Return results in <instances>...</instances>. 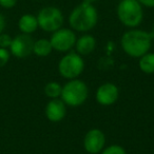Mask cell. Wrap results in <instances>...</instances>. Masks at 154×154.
Wrapping results in <instances>:
<instances>
[{"mask_svg": "<svg viewBox=\"0 0 154 154\" xmlns=\"http://www.w3.org/2000/svg\"><path fill=\"white\" fill-rule=\"evenodd\" d=\"M152 37L150 32L140 29H129L122 35L120 45L129 57L139 58L150 52L152 47Z\"/></svg>", "mask_w": 154, "mask_h": 154, "instance_id": "cell-1", "label": "cell"}, {"mask_svg": "<svg viewBox=\"0 0 154 154\" xmlns=\"http://www.w3.org/2000/svg\"><path fill=\"white\" fill-rule=\"evenodd\" d=\"M68 22L74 32L88 33L96 26L98 22V12L94 5L82 1L71 11Z\"/></svg>", "mask_w": 154, "mask_h": 154, "instance_id": "cell-2", "label": "cell"}, {"mask_svg": "<svg viewBox=\"0 0 154 154\" xmlns=\"http://www.w3.org/2000/svg\"><path fill=\"white\" fill-rule=\"evenodd\" d=\"M116 15L126 28H138L143 20V8L137 0H120L116 8Z\"/></svg>", "mask_w": 154, "mask_h": 154, "instance_id": "cell-3", "label": "cell"}, {"mask_svg": "<svg viewBox=\"0 0 154 154\" xmlns=\"http://www.w3.org/2000/svg\"><path fill=\"white\" fill-rule=\"evenodd\" d=\"M89 97V88L82 80L75 78L70 79L62 86L60 99L71 108L82 106Z\"/></svg>", "mask_w": 154, "mask_h": 154, "instance_id": "cell-4", "label": "cell"}, {"mask_svg": "<svg viewBox=\"0 0 154 154\" xmlns=\"http://www.w3.org/2000/svg\"><path fill=\"white\" fill-rule=\"evenodd\" d=\"M85 70V60L76 52L66 53L58 62V73L64 79H75L82 74Z\"/></svg>", "mask_w": 154, "mask_h": 154, "instance_id": "cell-5", "label": "cell"}, {"mask_svg": "<svg viewBox=\"0 0 154 154\" xmlns=\"http://www.w3.org/2000/svg\"><path fill=\"white\" fill-rule=\"evenodd\" d=\"M38 26L47 33H53L58 29L62 28L64 22V17L61 10L54 5L45 7L37 14Z\"/></svg>", "mask_w": 154, "mask_h": 154, "instance_id": "cell-6", "label": "cell"}, {"mask_svg": "<svg viewBox=\"0 0 154 154\" xmlns=\"http://www.w3.org/2000/svg\"><path fill=\"white\" fill-rule=\"evenodd\" d=\"M77 36L72 29L69 28H60L57 31L52 33L50 37L52 48L54 51L60 52V53H68L72 51L75 47Z\"/></svg>", "mask_w": 154, "mask_h": 154, "instance_id": "cell-7", "label": "cell"}, {"mask_svg": "<svg viewBox=\"0 0 154 154\" xmlns=\"http://www.w3.org/2000/svg\"><path fill=\"white\" fill-rule=\"evenodd\" d=\"M34 39L31 35L19 34L12 39V43L9 50L11 55L16 58H26L33 53Z\"/></svg>", "mask_w": 154, "mask_h": 154, "instance_id": "cell-8", "label": "cell"}, {"mask_svg": "<svg viewBox=\"0 0 154 154\" xmlns=\"http://www.w3.org/2000/svg\"><path fill=\"white\" fill-rule=\"evenodd\" d=\"M82 143L89 154H98L106 147V135L100 129H91L86 133Z\"/></svg>", "mask_w": 154, "mask_h": 154, "instance_id": "cell-9", "label": "cell"}, {"mask_svg": "<svg viewBox=\"0 0 154 154\" xmlns=\"http://www.w3.org/2000/svg\"><path fill=\"white\" fill-rule=\"evenodd\" d=\"M119 97V89L115 84L105 82L97 88L95 99L100 106L109 107L117 101Z\"/></svg>", "mask_w": 154, "mask_h": 154, "instance_id": "cell-10", "label": "cell"}, {"mask_svg": "<svg viewBox=\"0 0 154 154\" xmlns=\"http://www.w3.org/2000/svg\"><path fill=\"white\" fill-rule=\"evenodd\" d=\"M45 114L48 120L52 122H59L66 115V105L60 98L51 99L45 106Z\"/></svg>", "mask_w": 154, "mask_h": 154, "instance_id": "cell-11", "label": "cell"}, {"mask_svg": "<svg viewBox=\"0 0 154 154\" xmlns=\"http://www.w3.org/2000/svg\"><path fill=\"white\" fill-rule=\"evenodd\" d=\"M96 39L93 35L84 33L82 36L76 39L74 49L75 52L80 56H87L94 52V50L96 49Z\"/></svg>", "mask_w": 154, "mask_h": 154, "instance_id": "cell-12", "label": "cell"}, {"mask_svg": "<svg viewBox=\"0 0 154 154\" xmlns=\"http://www.w3.org/2000/svg\"><path fill=\"white\" fill-rule=\"evenodd\" d=\"M37 17L33 14H23L18 20V29L22 34L31 35L38 29Z\"/></svg>", "mask_w": 154, "mask_h": 154, "instance_id": "cell-13", "label": "cell"}, {"mask_svg": "<svg viewBox=\"0 0 154 154\" xmlns=\"http://www.w3.org/2000/svg\"><path fill=\"white\" fill-rule=\"evenodd\" d=\"M53 52L51 41L47 38H40L38 40L34 41L33 45V54H35L38 57H48Z\"/></svg>", "mask_w": 154, "mask_h": 154, "instance_id": "cell-14", "label": "cell"}, {"mask_svg": "<svg viewBox=\"0 0 154 154\" xmlns=\"http://www.w3.org/2000/svg\"><path fill=\"white\" fill-rule=\"evenodd\" d=\"M138 68L145 74H154V53L148 52L138 58Z\"/></svg>", "mask_w": 154, "mask_h": 154, "instance_id": "cell-15", "label": "cell"}, {"mask_svg": "<svg viewBox=\"0 0 154 154\" xmlns=\"http://www.w3.org/2000/svg\"><path fill=\"white\" fill-rule=\"evenodd\" d=\"M62 86L57 82H50L45 86V94L50 99L60 98Z\"/></svg>", "mask_w": 154, "mask_h": 154, "instance_id": "cell-16", "label": "cell"}, {"mask_svg": "<svg viewBox=\"0 0 154 154\" xmlns=\"http://www.w3.org/2000/svg\"><path fill=\"white\" fill-rule=\"evenodd\" d=\"M100 154H127V152L120 145H110L103 148Z\"/></svg>", "mask_w": 154, "mask_h": 154, "instance_id": "cell-17", "label": "cell"}, {"mask_svg": "<svg viewBox=\"0 0 154 154\" xmlns=\"http://www.w3.org/2000/svg\"><path fill=\"white\" fill-rule=\"evenodd\" d=\"M10 57H11V53H10L9 50L0 48V68L5 66L9 62Z\"/></svg>", "mask_w": 154, "mask_h": 154, "instance_id": "cell-18", "label": "cell"}, {"mask_svg": "<svg viewBox=\"0 0 154 154\" xmlns=\"http://www.w3.org/2000/svg\"><path fill=\"white\" fill-rule=\"evenodd\" d=\"M12 37L9 34H5V33H1L0 34V48H3V49H9L10 45L12 43Z\"/></svg>", "mask_w": 154, "mask_h": 154, "instance_id": "cell-19", "label": "cell"}, {"mask_svg": "<svg viewBox=\"0 0 154 154\" xmlns=\"http://www.w3.org/2000/svg\"><path fill=\"white\" fill-rule=\"evenodd\" d=\"M17 5V0H0V7L3 9H13Z\"/></svg>", "mask_w": 154, "mask_h": 154, "instance_id": "cell-20", "label": "cell"}, {"mask_svg": "<svg viewBox=\"0 0 154 154\" xmlns=\"http://www.w3.org/2000/svg\"><path fill=\"white\" fill-rule=\"evenodd\" d=\"M143 8L148 9H154V0H137Z\"/></svg>", "mask_w": 154, "mask_h": 154, "instance_id": "cell-21", "label": "cell"}, {"mask_svg": "<svg viewBox=\"0 0 154 154\" xmlns=\"http://www.w3.org/2000/svg\"><path fill=\"white\" fill-rule=\"evenodd\" d=\"M5 18L2 14L0 13V34L3 33L5 31Z\"/></svg>", "mask_w": 154, "mask_h": 154, "instance_id": "cell-22", "label": "cell"}, {"mask_svg": "<svg viewBox=\"0 0 154 154\" xmlns=\"http://www.w3.org/2000/svg\"><path fill=\"white\" fill-rule=\"evenodd\" d=\"M150 34H151V37H152V40L154 41V26H152V30L150 31Z\"/></svg>", "mask_w": 154, "mask_h": 154, "instance_id": "cell-23", "label": "cell"}, {"mask_svg": "<svg viewBox=\"0 0 154 154\" xmlns=\"http://www.w3.org/2000/svg\"><path fill=\"white\" fill-rule=\"evenodd\" d=\"M84 1H86V2H89V3H92V5H94L95 2H97V1H99V0H84Z\"/></svg>", "mask_w": 154, "mask_h": 154, "instance_id": "cell-24", "label": "cell"}, {"mask_svg": "<svg viewBox=\"0 0 154 154\" xmlns=\"http://www.w3.org/2000/svg\"><path fill=\"white\" fill-rule=\"evenodd\" d=\"M36 1H38V0H36Z\"/></svg>", "mask_w": 154, "mask_h": 154, "instance_id": "cell-25", "label": "cell"}]
</instances>
